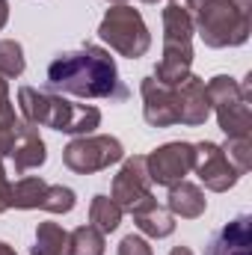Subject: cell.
Masks as SVG:
<instances>
[{"label":"cell","instance_id":"cell-1","mask_svg":"<svg viewBox=\"0 0 252 255\" xmlns=\"http://www.w3.org/2000/svg\"><path fill=\"white\" fill-rule=\"evenodd\" d=\"M48 92H68L80 98H110V101H127L130 89L119 80L116 60L110 51L98 45H86L80 51H65L54 57L48 65Z\"/></svg>","mask_w":252,"mask_h":255},{"label":"cell","instance_id":"cell-2","mask_svg":"<svg viewBox=\"0 0 252 255\" xmlns=\"http://www.w3.org/2000/svg\"><path fill=\"white\" fill-rule=\"evenodd\" d=\"M18 104H21V113L30 125H48L54 130H63V133L86 136L101 125V110L98 107L74 104L63 95L42 92V89H33V86L18 89Z\"/></svg>","mask_w":252,"mask_h":255},{"label":"cell","instance_id":"cell-3","mask_svg":"<svg viewBox=\"0 0 252 255\" xmlns=\"http://www.w3.org/2000/svg\"><path fill=\"white\" fill-rule=\"evenodd\" d=\"M196 9L199 0H169L163 9V60L154 68V80L163 86H178L190 74V36L196 30Z\"/></svg>","mask_w":252,"mask_h":255},{"label":"cell","instance_id":"cell-4","mask_svg":"<svg viewBox=\"0 0 252 255\" xmlns=\"http://www.w3.org/2000/svg\"><path fill=\"white\" fill-rule=\"evenodd\" d=\"M252 0H199L196 30L208 48L244 45L250 39Z\"/></svg>","mask_w":252,"mask_h":255},{"label":"cell","instance_id":"cell-5","mask_svg":"<svg viewBox=\"0 0 252 255\" xmlns=\"http://www.w3.org/2000/svg\"><path fill=\"white\" fill-rule=\"evenodd\" d=\"M98 36H101L116 54H122L127 60L142 57V54L148 51V45H151V36H148V30H145L142 15H139L133 6H125V3L107 9L104 21H101V27H98Z\"/></svg>","mask_w":252,"mask_h":255},{"label":"cell","instance_id":"cell-6","mask_svg":"<svg viewBox=\"0 0 252 255\" xmlns=\"http://www.w3.org/2000/svg\"><path fill=\"white\" fill-rule=\"evenodd\" d=\"M208 98L217 107L220 128L226 136H250V86H238L232 77L220 74L208 83Z\"/></svg>","mask_w":252,"mask_h":255},{"label":"cell","instance_id":"cell-7","mask_svg":"<svg viewBox=\"0 0 252 255\" xmlns=\"http://www.w3.org/2000/svg\"><path fill=\"white\" fill-rule=\"evenodd\" d=\"M122 157H125V148L116 136H89V133L71 139L63 151V163L77 175L101 172V169L119 163Z\"/></svg>","mask_w":252,"mask_h":255},{"label":"cell","instance_id":"cell-8","mask_svg":"<svg viewBox=\"0 0 252 255\" xmlns=\"http://www.w3.org/2000/svg\"><path fill=\"white\" fill-rule=\"evenodd\" d=\"M193 160H196V148L190 142H166L145 157V169L154 184L172 187L184 181V175L193 169Z\"/></svg>","mask_w":252,"mask_h":255},{"label":"cell","instance_id":"cell-9","mask_svg":"<svg viewBox=\"0 0 252 255\" xmlns=\"http://www.w3.org/2000/svg\"><path fill=\"white\" fill-rule=\"evenodd\" d=\"M193 148H196V160H193V166H196L199 178L205 181V187L223 193V190H229V187L241 178V172H238V169L232 166V160L226 157L223 145L199 142V145H193Z\"/></svg>","mask_w":252,"mask_h":255},{"label":"cell","instance_id":"cell-10","mask_svg":"<svg viewBox=\"0 0 252 255\" xmlns=\"http://www.w3.org/2000/svg\"><path fill=\"white\" fill-rule=\"evenodd\" d=\"M148 196H151V178H148V169H145V157L125 160V166L113 178V202L122 211H133Z\"/></svg>","mask_w":252,"mask_h":255},{"label":"cell","instance_id":"cell-11","mask_svg":"<svg viewBox=\"0 0 252 255\" xmlns=\"http://www.w3.org/2000/svg\"><path fill=\"white\" fill-rule=\"evenodd\" d=\"M175 107H178V122L181 125H202L211 113V98H208V86L202 77L187 74L178 86H175Z\"/></svg>","mask_w":252,"mask_h":255},{"label":"cell","instance_id":"cell-12","mask_svg":"<svg viewBox=\"0 0 252 255\" xmlns=\"http://www.w3.org/2000/svg\"><path fill=\"white\" fill-rule=\"evenodd\" d=\"M142 101H145V122L154 128L178 125V107H175V86H163L154 77L142 80Z\"/></svg>","mask_w":252,"mask_h":255},{"label":"cell","instance_id":"cell-13","mask_svg":"<svg viewBox=\"0 0 252 255\" xmlns=\"http://www.w3.org/2000/svg\"><path fill=\"white\" fill-rule=\"evenodd\" d=\"M9 157H12V166H15L18 175H24L27 169L42 166L45 157H48V151H45V142L39 136V128L30 125V122H18L15 125V136H12Z\"/></svg>","mask_w":252,"mask_h":255},{"label":"cell","instance_id":"cell-14","mask_svg":"<svg viewBox=\"0 0 252 255\" xmlns=\"http://www.w3.org/2000/svg\"><path fill=\"white\" fill-rule=\"evenodd\" d=\"M250 229H252V220L247 214H241L238 220H232L229 226H223L211 238L205 255H250V241H252Z\"/></svg>","mask_w":252,"mask_h":255},{"label":"cell","instance_id":"cell-15","mask_svg":"<svg viewBox=\"0 0 252 255\" xmlns=\"http://www.w3.org/2000/svg\"><path fill=\"white\" fill-rule=\"evenodd\" d=\"M130 214H133V220H136V229H139L142 235H148V238H169V235L175 232L172 214L163 211V208L154 202V196L142 199Z\"/></svg>","mask_w":252,"mask_h":255},{"label":"cell","instance_id":"cell-16","mask_svg":"<svg viewBox=\"0 0 252 255\" xmlns=\"http://www.w3.org/2000/svg\"><path fill=\"white\" fill-rule=\"evenodd\" d=\"M166 205H169V211L175 214V217H184V220H193V217H199L202 211H205V196L202 190L196 187V184H190V181H178V184H172L169 187V199H166Z\"/></svg>","mask_w":252,"mask_h":255},{"label":"cell","instance_id":"cell-17","mask_svg":"<svg viewBox=\"0 0 252 255\" xmlns=\"http://www.w3.org/2000/svg\"><path fill=\"white\" fill-rule=\"evenodd\" d=\"M33 255H71V235L57 223H42L36 229Z\"/></svg>","mask_w":252,"mask_h":255},{"label":"cell","instance_id":"cell-18","mask_svg":"<svg viewBox=\"0 0 252 255\" xmlns=\"http://www.w3.org/2000/svg\"><path fill=\"white\" fill-rule=\"evenodd\" d=\"M45 193H48V181L36 178V175H27L21 178L12 196H9V208H21V211H30V208H42L45 205Z\"/></svg>","mask_w":252,"mask_h":255},{"label":"cell","instance_id":"cell-19","mask_svg":"<svg viewBox=\"0 0 252 255\" xmlns=\"http://www.w3.org/2000/svg\"><path fill=\"white\" fill-rule=\"evenodd\" d=\"M89 223H92L98 232L110 235V232H116L119 223H122V208H119L110 196H95L92 205H89Z\"/></svg>","mask_w":252,"mask_h":255},{"label":"cell","instance_id":"cell-20","mask_svg":"<svg viewBox=\"0 0 252 255\" xmlns=\"http://www.w3.org/2000/svg\"><path fill=\"white\" fill-rule=\"evenodd\" d=\"M71 255H104V232L92 223L71 232Z\"/></svg>","mask_w":252,"mask_h":255},{"label":"cell","instance_id":"cell-21","mask_svg":"<svg viewBox=\"0 0 252 255\" xmlns=\"http://www.w3.org/2000/svg\"><path fill=\"white\" fill-rule=\"evenodd\" d=\"M24 51L18 42L3 39L0 42V77H21L24 74Z\"/></svg>","mask_w":252,"mask_h":255},{"label":"cell","instance_id":"cell-22","mask_svg":"<svg viewBox=\"0 0 252 255\" xmlns=\"http://www.w3.org/2000/svg\"><path fill=\"white\" fill-rule=\"evenodd\" d=\"M71 208H74V190H68V187H63V184H48L42 211H51V214H68Z\"/></svg>","mask_w":252,"mask_h":255},{"label":"cell","instance_id":"cell-23","mask_svg":"<svg viewBox=\"0 0 252 255\" xmlns=\"http://www.w3.org/2000/svg\"><path fill=\"white\" fill-rule=\"evenodd\" d=\"M226 157L235 163V169L244 175L250 169V136H229V142L223 145Z\"/></svg>","mask_w":252,"mask_h":255},{"label":"cell","instance_id":"cell-24","mask_svg":"<svg viewBox=\"0 0 252 255\" xmlns=\"http://www.w3.org/2000/svg\"><path fill=\"white\" fill-rule=\"evenodd\" d=\"M18 122L15 119V110L9 104V86H6V77H0V128H12Z\"/></svg>","mask_w":252,"mask_h":255},{"label":"cell","instance_id":"cell-25","mask_svg":"<svg viewBox=\"0 0 252 255\" xmlns=\"http://www.w3.org/2000/svg\"><path fill=\"white\" fill-rule=\"evenodd\" d=\"M119 255H151V247L139 235H127L125 241L119 244Z\"/></svg>","mask_w":252,"mask_h":255},{"label":"cell","instance_id":"cell-26","mask_svg":"<svg viewBox=\"0 0 252 255\" xmlns=\"http://www.w3.org/2000/svg\"><path fill=\"white\" fill-rule=\"evenodd\" d=\"M9 196H12V184L6 178V169H3V157H0V214L9 208Z\"/></svg>","mask_w":252,"mask_h":255},{"label":"cell","instance_id":"cell-27","mask_svg":"<svg viewBox=\"0 0 252 255\" xmlns=\"http://www.w3.org/2000/svg\"><path fill=\"white\" fill-rule=\"evenodd\" d=\"M6 18H9V3H6V0H0V27L6 24Z\"/></svg>","mask_w":252,"mask_h":255},{"label":"cell","instance_id":"cell-28","mask_svg":"<svg viewBox=\"0 0 252 255\" xmlns=\"http://www.w3.org/2000/svg\"><path fill=\"white\" fill-rule=\"evenodd\" d=\"M0 255H18V253H15L9 244H3V241H0Z\"/></svg>","mask_w":252,"mask_h":255},{"label":"cell","instance_id":"cell-29","mask_svg":"<svg viewBox=\"0 0 252 255\" xmlns=\"http://www.w3.org/2000/svg\"><path fill=\"white\" fill-rule=\"evenodd\" d=\"M169 255H193V253H190L187 247H175V250H172Z\"/></svg>","mask_w":252,"mask_h":255},{"label":"cell","instance_id":"cell-30","mask_svg":"<svg viewBox=\"0 0 252 255\" xmlns=\"http://www.w3.org/2000/svg\"><path fill=\"white\" fill-rule=\"evenodd\" d=\"M113 3H125V0H113ZM145 3H157V0H145Z\"/></svg>","mask_w":252,"mask_h":255}]
</instances>
